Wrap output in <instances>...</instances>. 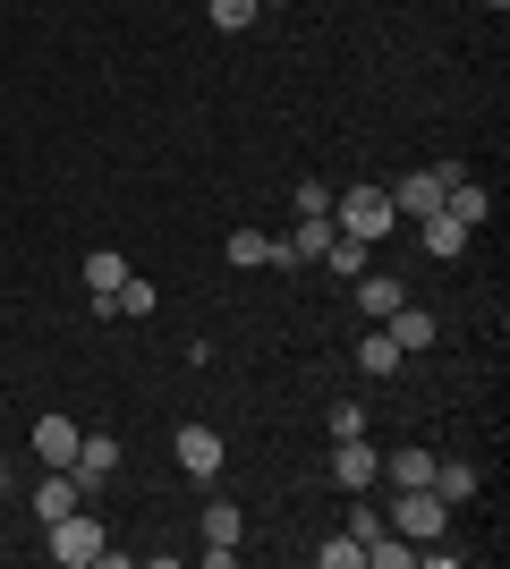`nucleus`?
I'll return each instance as SVG.
<instances>
[{
    "mask_svg": "<svg viewBox=\"0 0 510 569\" xmlns=\"http://www.w3.org/2000/svg\"><path fill=\"white\" fill-rule=\"evenodd\" d=\"M383 527H391V536H409V545H434L442 527H451V501H442L434 485H400L391 510H383Z\"/></svg>",
    "mask_w": 510,
    "mask_h": 569,
    "instance_id": "f257e3e1",
    "label": "nucleus"
},
{
    "mask_svg": "<svg viewBox=\"0 0 510 569\" xmlns=\"http://www.w3.org/2000/svg\"><path fill=\"white\" fill-rule=\"evenodd\" d=\"M391 221H400V213H391V188H366V179H358L349 196H332V230L358 238V247H374Z\"/></svg>",
    "mask_w": 510,
    "mask_h": 569,
    "instance_id": "f03ea898",
    "label": "nucleus"
},
{
    "mask_svg": "<svg viewBox=\"0 0 510 569\" xmlns=\"http://www.w3.org/2000/svg\"><path fill=\"white\" fill-rule=\"evenodd\" d=\"M43 536H51V561H60V569H86V561H102V545H111V536H102V519L86 510V501H77L69 519H51Z\"/></svg>",
    "mask_w": 510,
    "mask_h": 569,
    "instance_id": "7ed1b4c3",
    "label": "nucleus"
},
{
    "mask_svg": "<svg viewBox=\"0 0 510 569\" xmlns=\"http://www.w3.org/2000/svg\"><path fill=\"white\" fill-rule=\"evenodd\" d=\"M451 179H468V170H460V162L409 170V179H400V188H391V213H400V221H426V213H442V188H451Z\"/></svg>",
    "mask_w": 510,
    "mask_h": 569,
    "instance_id": "20e7f679",
    "label": "nucleus"
},
{
    "mask_svg": "<svg viewBox=\"0 0 510 569\" xmlns=\"http://www.w3.org/2000/svg\"><path fill=\"white\" fill-rule=\"evenodd\" d=\"M69 476H77V493H102V485L120 476V433H86L77 459H69Z\"/></svg>",
    "mask_w": 510,
    "mask_h": 569,
    "instance_id": "39448f33",
    "label": "nucleus"
},
{
    "mask_svg": "<svg viewBox=\"0 0 510 569\" xmlns=\"http://www.w3.org/2000/svg\"><path fill=\"white\" fill-rule=\"evenodd\" d=\"M374 476H383V451H374L366 433H349V442H332V485H340V493H366Z\"/></svg>",
    "mask_w": 510,
    "mask_h": 569,
    "instance_id": "423d86ee",
    "label": "nucleus"
},
{
    "mask_svg": "<svg viewBox=\"0 0 510 569\" xmlns=\"http://www.w3.org/2000/svg\"><path fill=\"white\" fill-rule=\"evenodd\" d=\"M239 536H247L239 501H213V510H204V569H230V561H239Z\"/></svg>",
    "mask_w": 510,
    "mask_h": 569,
    "instance_id": "0eeeda50",
    "label": "nucleus"
},
{
    "mask_svg": "<svg viewBox=\"0 0 510 569\" xmlns=\"http://www.w3.org/2000/svg\"><path fill=\"white\" fill-rule=\"evenodd\" d=\"M77 442H86V426H77V417H60V408H51V417H34V459H43V468H69Z\"/></svg>",
    "mask_w": 510,
    "mask_h": 569,
    "instance_id": "6e6552de",
    "label": "nucleus"
},
{
    "mask_svg": "<svg viewBox=\"0 0 510 569\" xmlns=\"http://www.w3.org/2000/svg\"><path fill=\"white\" fill-rule=\"evenodd\" d=\"M170 451H179V468H188V476H221V433L213 426H179Z\"/></svg>",
    "mask_w": 510,
    "mask_h": 569,
    "instance_id": "1a4fd4ad",
    "label": "nucleus"
},
{
    "mask_svg": "<svg viewBox=\"0 0 510 569\" xmlns=\"http://www.w3.org/2000/svg\"><path fill=\"white\" fill-rule=\"evenodd\" d=\"M77 501H86V493H77V476H69V468H51V476H43V485H34V519H43V527H51V519H69Z\"/></svg>",
    "mask_w": 510,
    "mask_h": 569,
    "instance_id": "9d476101",
    "label": "nucleus"
},
{
    "mask_svg": "<svg viewBox=\"0 0 510 569\" xmlns=\"http://www.w3.org/2000/svg\"><path fill=\"white\" fill-rule=\"evenodd\" d=\"M383 332L400 340V357H409V349H434V315H426V307H391Z\"/></svg>",
    "mask_w": 510,
    "mask_h": 569,
    "instance_id": "9b49d317",
    "label": "nucleus"
},
{
    "mask_svg": "<svg viewBox=\"0 0 510 569\" xmlns=\"http://www.w3.org/2000/svg\"><path fill=\"white\" fill-rule=\"evenodd\" d=\"M120 281H128V256H120V247H94V256H86V289H94V315H102V298H111Z\"/></svg>",
    "mask_w": 510,
    "mask_h": 569,
    "instance_id": "f8f14e48",
    "label": "nucleus"
},
{
    "mask_svg": "<svg viewBox=\"0 0 510 569\" xmlns=\"http://www.w3.org/2000/svg\"><path fill=\"white\" fill-rule=\"evenodd\" d=\"M358 307H366V315H374V323H383V315H391V307H409V289L391 281V272H358Z\"/></svg>",
    "mask_w": 510,
    "mask_h": 569,
    "instance_id": "ddd939ff",
    "label": "nucleus"
},
{
    "mask_svg": "<svg viewBox=\"0 0 510 569\" xmlns=\"http://www.w3.org/2000/svg\"><path fill=\"white\" fill-rule=\"evenodd\" d=\"M417 230H426V256H468V238H477V230H460L451 213H426Z\"/></svg>",
    "mask_w": 510,
    "mask_h": 569,
    "instance_id": "4468645a",
    "label": "nucleus"
},
{
    "mask_svg": "<svg viewBox=\"0 0 510 569\" xmlns=\"http://www.w3.org/2000/svg\"><path fill=\"white\" fill-rule=\"evenodd\" d=\"M358 375H374V382L400 375V340H391V332H366L358 340Z\"/></svg>",
    "mask_w": 510,
    "mask_h": 569,
    "instance_id": "2eb2a0df",
    "label": "nucleus"
},
{
    "mask_svg": "<svg viewBox=\"0 0 510 569\" xmlns=\"http://www.w3.org/2000/svg\"><path fill=\"white\" fill-rule=\"evenodd\" d=\"M434 493L451 501V510H460V501H477V468H468V459H434Z\"/></svg>",
    "mask_w": 510,
    "mask_h": 569,
    "instance_id": "dca6fc26",
    "label": "nucleus"
},
{
    "mask_svg": "<svg viewBox=\"0 0 510 569\" xmlns=\"http://www.w3.org/2000/svg\"><path fill=\"white\" fill-rule=\"evenodd\" d=\"M383 476H391V493H400V485H434V459H426V451H391Z\"/></svg>",
    "mask_w": 510,
    "mask_h": 569,
    "instance_id": "f3484780",
    "label": "nucleus"
},
{
    "mask_svg": "<svg viewBox=\"0 0 510 569\" xmlns=\"http://www.w3.org/2000/svg\"><path fill=\"white\" fill-rule=\"evenodd\" d=\"M316 561H323V569H366V545L340 527V536H323V545H316Z\"/></svg>",
    "mask_w": 510,
    "mask_h": 569,
    "instance_id": "a211bd4d",
    "label": "nucleus"
},
{
    "mask_svg": "<svg viewBox=\"0 0 510 569\" xmlns=\"http://www.w3.org/2000/svg\"><path fill=\"white\" fill-rule=\"evenodd\" d=\"M230 263H239V272L272 263V238H264V230H230Z\"/></svg>",
    "mask_w": 510,
    "mask_h": 569,
    "instance_id": "6ab92c4d",
    "label": "nucleus"
},
{
    "mask_svg": "<svg viewBox=\"0 0 510 569\" xmlns=\"http://www.w3.org/2000/svg\"><path fill=\"white\" fill-rule=\"evenodd\" d=\"M204 18H213L221 34H239V26H256V0H204Z\"/></svg>",
    "mask_w": 510,
    "mask_h": 569,
    "instance_id": "aec40b11",
    "label": "nucleus"
},
{
    "mask_svg": "<svg viewBox=\"0 0 510 569\" xmlns=\"http://www.w3.org/2000/svg\"><path fill=\"white\" fill-rule=\"evenodd\" d=\"M323 263H332L340 281H358V272H366V247H358V238H332V247H323Z\"/></svg>",
    "mask_w": 510,
    "mask_h": 569,
    "instance_id": "412c9836",
    "label": "nucleus"
},
{
    "mask_svg": "<svg viewBox=\"0 0 510 569\" xmlns=\"http://www.w3.org/2000/svg\"><path fill=\"white\" fill-rule=\"evenodd\" d=\"M290 213H332V188H323V179H298V196H290Z\"/></svg>",
    "mask_w": 510,
    "mask_h": 569,
    "instance_id": "4be33fe9",
    "label": "nucleus"
},
{
    "mask_svg": "<svg viewBox=\"0 0 510 569\" xmlns=\"http://www.w3.org/2000/svg\"><path fill=\"white\" fill-rule=\"evenodd\" d=\"M349 433H366V408H358V400L332 408V442H349Z\"/></svg>",
    "mask_w": 510,
    "mask_h": 569,
    "instance_id": "5701e85b",
    "label": "nucleus"
},
{
    "mask_svg": "<svg viewBox=\"0 0 510 569\" xmlns=\"http://www.w3.org/2000/svg\"><path fill=\"white\" fill-rule=\"evenodd\" d=\"M256 9H290V0H256Z\"/></svg>",
    "mask_w": 510,
    "mask_h": 569,
    "instance_id": "b1692460",
    "label": "nucleus"
},
{
    "mask_svg": "<svg viewBox=\"0 0 510 569\" xmlns=\"http://www.w3.org/2000/svg\"><path fill=\"white\" fill-rule=\"evenodd\" d=\"M0 468H9V442H0Z\"/></svg>",
    "mask_w": 510,
    "mask_h": 569,
    "instance_id": "393cba45",
    "label": "nucleus"
},
{
    "mask_svg": "<svg viewBox=\"0 0 510 569\" xmlns=\"http://www.w3.org/2000/svg\"><path fill=\"white\" fill-rule=\"evenodd\" d=\"M486 9H510V0H486Z\"/></svg>",
    "mask_w": 510,
    "mask_h": 569,
    "instance_id": "a878e982",
    "label": "nucleus"
}]
</instances>
